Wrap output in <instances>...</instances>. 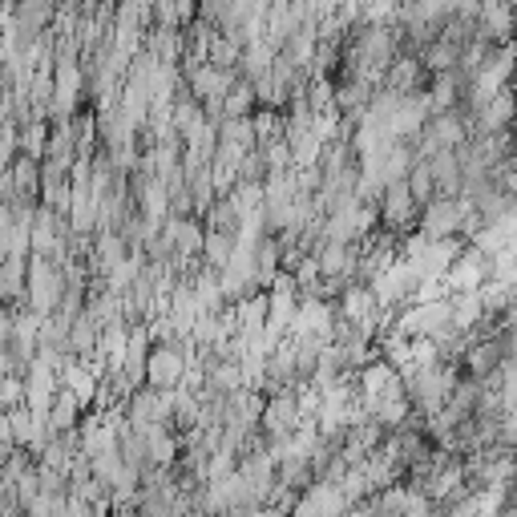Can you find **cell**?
<instances>
[{
	"label": "cell",
	"mask_w": 517,
	"mask_h": 517,
	"mask_svg": "<svg viewBox=\"0 0 517 517\" xmlns=\"http://www.w3.org/2000/svg\"><path fill=\"white\" fill-rule=\"evenodd\" d=\"M509 93H513V130H517V85H509Z\"/></svg>",
	"instance_id": "obj_4"
},
{
	"label": "cell",
	"mask_w": 517,
	"mask_h": 517,
	"mask_svg": "<svg viewBox=\"0 0 517 517\" xmlns=\"http://www.w3.org/2000/svg\"><path fill=\"white\" fill-rule=\"evenodd\" d=\"M513 85H517V69H513Z\"/></svg>",
	"instance_id": "obj_6"
},
{
	"label": "cell",
	"mask_w": 517,
	"mask_h": 517,
	"mask_svg": "<svg viewBox=\"0 0 517 517\" xmlns=\"http://www.w3.org/2000/svg\"><path fill=\"white\" fill-rule=\"evenodd\" d=\"M421 215V206H417V198H412V190H408V182H392V186H384V223L392 227V231H408V223Z\"/></svg>",
	"instance_id": "obj_2"
},
{
	"label": "cell",
	"mask_w": 517,
	"mask_h": 517,
	"mask_svg": "<svg viewBox=\"0 0 517 517\" xmlns=\"http://www.w3.org/2000/svg\"><path fill=\"white\" fill-rule=\"evenodd\" d=\"M513 45H517V5H513Z\"/></svg>",
	"instance_id": "obj_5"
},
{
	"label": "cell",
	"mask_w": 517,
	"mask_h": 517,
	"mask_svg": "<svg viewBox=\"0 0 517 517\" xmlns=\"http://www.w3.org/2000/svg\"><path fill=\"white\" fill-rule=\"evenodd\" d=\"M477 37L485 45H513V5H481L477 13Z\"/></svg>",
	"instance_id": "obj_1"
},
{
	"label": "cell",
	"mask_w": 517,
	"mask_h": 517,
	"mask_svg": "<svg viewBox=\"0 0 517 517\" xmlns=\"http://www.w3.org/2000/svg\"><path fill=\"white\" fill-rule=\"evenodd\" d=\"M178 376H182V360H178L170 348H158V352L150 356V380L162 384V388H170Z\"/></svg>",
	"instance_id": "obj_3"
}]
</instances>
